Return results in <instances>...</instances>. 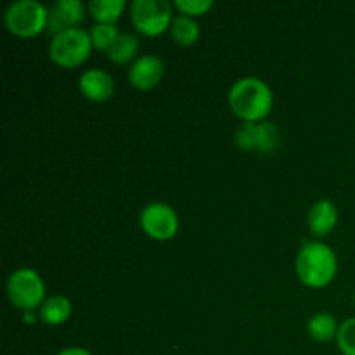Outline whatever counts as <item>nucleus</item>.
<instances>
[{
    "mask_svg": "<svg viewBox=\"0 0 355 355\" xmlns=\"http://www.w3.org/2000/svg\"><path fill=\"white\" fill-rule=\"evenodd\" d=\"M229 106L243 121L260 123L272 110V90L257 76H243L229 90Z\"/></svg>",
    "mask_w": 355,
    "mask_h": 355,
    "instance_id": "nucleus-1",
    "label": "nucleus"
},
{
    "mask_svg": "<svg viewBox=\"0 0 355 355\" xmlns=\"http://www.w3.org/2000/svg\"><path fill=\"white\" fill-rule=\"evenodd\" d=\"M298 279L311 288H322L331 283L338 270V259L331 246L321 241L305 243L295 262Z\"/></svg>",
    "mask_w": 355,
    "mask_h": 355,
    "instance_id": "nucleus-2",
    "label": "nucleus"
},
{
    "mask_svg": "<svg viewBox=\"0 0 355 355\" xmlns=\"http://www.w3.org/2000/svg\"><path fill=\"white\" fill-rule=\"evenodd\" d=\"M92 47L89 31L83 28H69L52 37L49 44V58L62 68H75L87 61Z\"/></svg>",
    "mask_w": 355,
    "mask_h": 355,
    "instance_id": "nucleus-3",
    "label": "nucleus"
},
{
    "mask_svg": "<svg viewBox=\"0 0 355 355\" xmlns=\"http://www.w3.org/2000/svg\"><path fill=\"white\" fill-rule=\"evenodd\" d=\"M49 7L38 0H16L3 12V23L10 33L30 38L47 28Z\"/></svg>",
    "mask_w": 355,
    "mask_h": 355,
    "instance_id": "nucleus-4",
    "label": "nucleus"
},
{
    "mask_svg": "<svg viewBox=\"0 0 355 355\" xmlns=\"http://www.w3.org/2000/svg\"><path fill=\"white\" fill-rule=\"evenodd\" d=\"M7 297L21 311H35L44 304L45 297V284L38 272L33 269H21L14 270L7 279Z\"/></svg>",
    "mask_w": 355,
    "mask_h": 355,
    "instance_id": "nucleus-5",
    "label": "nucleus"
},
{
    "mask_svg": "<svg viewBox=\"0 0 355 355\" xmlns=\"http://www.w3.org/2000/svg\"><path fill=\"white\" fill-rule=\"evenodd\" d=\"M130 17L135 30L148 37H156L172 24V6L166 0H134Z\"/></svg>",
    "mask_w": 355,
    "mask_h": 355,
    "instance_id": "nucleus-6",
    "label": "nucleus"
},
{
    "mask_svg": "<svg viewBox=\"0 0 355 355\" xmlns=\"http://www.w3.org/2000/svg\"><path fill=\"white\" fill-rule=\"evenodd\" d=\"M139 222L142 231L156 241H168L179 231V217L175 210L163 201L146 205L139 215Z\"/></svg>",
    "mask_w": 355,
    "mask_h": 355,
    "instance_id": "nucleus-7",
    "label": "nucleus"
},
{
    "mask_svg": "<svg viewBox=\"0 0 355 355\" xmlns=\"http://www.w3.org/2000/svg\"><path fill=\"white\" fill-rule=\"evenodd\" d=\"M165 73V62L155 54L139 55L128 68V82L134 89L149 90L159 83Z\"/></svg>",
    "mask_w": 355,
    "mask_h": 355,
    "instance_id": "nucleus-8",
    "label": "nucleus"
},
{
    "mask_svg": "<svg viewBox=\"0 0 355 355\" xmlns=\"http://www.w3.org/2000/svg\"><path fill=\"white\" fill-rule=\"evenodd\" d=\"M85 16V7L80 0H58L49 7L47 30L58 35L69 28H78Z\"/></svg>",
    "mask_w": 355,
    "mask_h": 355,
    "instance_id": "nucleus-9",
    "label": "nucleus"
},
{
    "mask_svg": "<svg viewBox=\"0 0 355 355\" xmlns=\"http://www.w3.org/2000/svg\"><path fill=\"white\" fill-rule=\"evenodd\" d=\"M78 89L89 101L104 103L114 92V80L107 71L101 68H90L78 78Z\"/></svg>",
    "mask_w": 355,
    "mask_h": 355,
    "instance_id": "nucleus-10",
    "label": "nucleus"
},
{
    "mask_svg": "<svg viewBox=\"0 0 355 355\" xmlns=\"http://www.w3.org/2000/svg\"><path fill=\"white\" fill-rule=\"evenodd\" d=\"M336 222H338V210L331 200L322 198L315 201L309 210L307 224L314 236H326L335 229Z\"/></svg>",
    "mask_w": 355,
    "mask_h": 355,
    "instance_id": "nucleus-11",
    "label": "nucleus"
},
{
    "mask_svg": "<svg viewBox=\"0 0 355 355\" xmlns=\"http://www.w3.org/2000/svg\"><path fill=\"white\" fill-rule=\"evenodd\" d=\"M42 321L49 326H59L66 322L71 315V302L64 295H54L44 300L38 311Z\"/></svg>",
    "mask_w": 355,
    "mask_h": 355,
    "instance_id": "nucleus-12",
    "label": "nucleus"
},
{
    "mask_svg": "<svg viewBox=\"0 0 355 355\" xmlns=\"http://www.w3.org/2000/svg\"><path fill=\"white\" fill-rule=\"evenodd\" d=\"M168 30L173 40L179 45H184V47H189V45L196 44L201 35L198 21L194 17L186 16V14H180V16L173 17Z\"/></svg>",
    "mask_w": 355,
    "mask_h": 355,
    "instance_id": "nucleus-13",
    "label": "nucleus"
},
{
    "mask_svg": "<svg viewBox=\"0 0 355 355\" xmlns=\"http://www.w3.org/2000/svg\"><path fill=\"white\" fill-rule=\"evenodd\" d=\"M340 324L328 312H318L307 322V331L315 342H329L338 335Z\"/></svg>",
    "mask_w": 355,
    "mask_h": 355,
    "instance_id": "nucleus-14",
    "label": "nucleus"
},
{
    "mask_svg": "<svg viewBox=\"0 0 355 355\" xmlns=\"http://www.w3.org/2000/svg\"><path fill=\"white\" fill-rule=\"evenodd\" d=\"M139 51V38L134 33H120L113 45L107 51V58L110 61L123 64V62L132 61ZM135 61V59H134Z\"/></svg>",
    "mask_w": 355,
    "mask_h": 355,
    "instance_id": "nucleus-15",
    "label": "nucleus"
},
{
    "mask_svg": "<svg viewBox=\"0 0 355 355\" xmlns=\"http://www.w3.org/2000/svg\"><path fill=\"white\" fill-rule=\"evenodd\" d=\"M89 12L97 23L114 24L125 9V0H90Z\"/></svg>",
    "mask_w": 355,
    "mask_h": 355,
    "instance_id": "nucleus-16",
    "label": "nucleus"
},
{
    "mask_svg": "<svg viewBox=\"0 0 355 355\" xmlns=\"http://www.w3.org/2000/svg\"><path fill=\"white\" fill-rule=\"evenodd\" d=\"M90 40H92L94 49L97 51H110V47L113 45V42L116 40L120 31H118L116 24L110 23H96L89 31Z\"/></svg>",
    "mask_w": 355,
    "mask_h": 355,
    "instance_id": "nucleus-17",
    "label": "nucleus"
},
{
    "mask_svg": "<svg viewBox=\"0 0 355 355\" xmlns=\"http://www.w3.org/2000/svg\"><path fill=\"white\" fill-rule=\"evenodd\" d=\"M234 142L238 148L245 151H257L259 149V123L243 121L234 134Z\"/></svg>",
    "mask_w": 355,
    "mask_h": 355,
    "instance_id": "nucleus-18",
    "label": "nucleus"
},
{
    "mask_svg": "<svg viewBox=\"0 0 355 355\" xmlns=\"http://www.w3.org/2000/svg\"><path fill=\"white\" fill-rule=\"evenodd\" d=\"M336 345L343 355H355V318L347 319L340 324Z\"/></svg>",
    "mask_w": 355,
    "mask_h": 355,
    "instance_id": "nucleus-19",
    "label": "nucleus"
},
{
    "mask_svg": "<svg viewBox=\"0 0 355 355\" xmlns=\"http://www.w3.org/2000/svg\"><path fill=\"white\" fill-rule=\"evenodd\" d=\"M279 144V130L270 121L259 123V149L260 153H272Z\"/></svg>",
    "mask_w": 355,
    "mask_h": 355,
    "instance_id": "nucleus-20",
    "label": "nucleus"
},
{
    "mask_svg": "<svg viewBox=\"0 0 355 355\" xmlns=\"http://www.w3.org/2000/svg\"><path fill=\"white\" fill-rule=\"evenodd\" d=\"M173 6L186 16H201L214 7V0H175Z\"/></svg>",
    "mask_w": 355,
    "mask_h": 355,
    "instance_id": "nucleus-21",
    "label": "nucleus"
},
{
    "mask_svg": "<svg viewBox=\"0 0 355 355\" xmlns=\"http://www.w3.org/2000/svg\"><path fill=\"white\" fill-rule=\"evenodd\" d=\"M58 355H92L89 350L82 349V347H68V349L61 350Z\"/></svg>",
    "mask_w": 355,
    "mask_h": 355,
    "instance_id": "nucleus-22",
    "label": "nucleus"
},
{
    "mask_svg": "<svg viewBox=\"0 0 355 355\" xmlns=\"http://www.w3.org/2000/svg\"><path fill=\"white\" fill-rule=\"evenodd\" d=\"M24 321H26V322H33V321H35L33 311H28V312H24Z\"/></svg>",
    "mask_w": 355,
    "mask_h": 355,
    "instance_id": "nucleus-23",
    "label": "nucleus"
},
{
    "mask_svg": "<svg viewBox=\"0 0 355 355\" xmlns=\"http://www.w3.org/2000/svg\"><path fill=\"white\" fill-rule=\"evenodd\" d=\"M354 304H355V293H354Z\"/></svg>",
    "mask_w": 355,
    "mask_h": 355,
    "instance_id": "nucleus-24",
    "label": "nucleus"
}]
</instances>
